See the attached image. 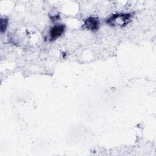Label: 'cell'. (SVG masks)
<instances>
[{
	"label": "cell",
	"mask_w": 156,
	"mask_h": 156,
	"mask_svg": "<svg viewBox=\"0 0 156 156\" xmlns=\"http://www.w3.org/2000/svg\"><path fill=\"white\" fill-rule=\"evenodd\" d=\"M131 18L130 13H116L112 15L106 22L112 26L124 27L130 22Z\"/></svg>",
	"instance_id": "6da1fadb"
},
{
	"label": "cell",
	"mask_w": 156,
	"mask_h": 156,
	"mask_svg": "<svg viewBox=\"0 0 156 156\" xmlns=\"http://www.w3.org/2000/svg\"><path fill=\"white\" fill-rule=\"evenodd\" d=\"M84 27L87 30L95 32L99 29V21L98 18L91 16L84 22Z\"/></svg>",
	"instance_id": "7a4b0ae2"
},
{
	"label": "cell",
	"mask_w": 156,
	"mask_h": 156,
	"mask_svg": "<svg viewBox=\"0 0 156 156\" xmlns=\"http://www.w3.org/2000/svg\"><path fill=\"white\" fill-rule=\"evenodd\" d=\"M65 30V26L63 24H58L53 26L50 30V40L54 41L63 35Z\"/></svg>",
	"instance_id": "3957f363"
},
{
	"label": "cell",
	"mask_w": 156,
	"mask_h": 156,
	"mask_svg": "<svg viewBox=\"0 0 156 156\" xmlns=\"http://www.w3.org/2000/svg\"><path fill=\"white\" fill-rule=\"evenodd\" d=\"M7 21L8 20L5 18H2L1 20V32H4L7 27Z\"/></svg>",
	"instance_id": "277c9868"
}]
</instances>
